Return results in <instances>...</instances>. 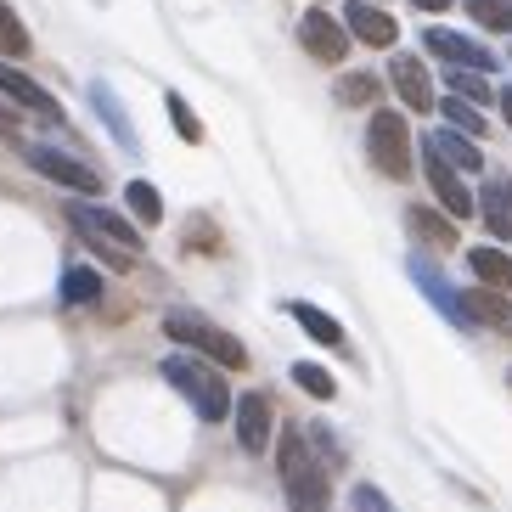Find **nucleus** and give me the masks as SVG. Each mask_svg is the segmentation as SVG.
<instances>
[{
	"label": "nucleus",
	"instance_id": "nucleus-1",
	"mask_svg": "<svg viewBox=\"0 0 512 512\" xmlns=\"http://www.w3.org/2000/svg\"><path fill=\"white\" fill-rule=\"evenodd\" d=\"M158 372H164V383L181 394L203 422H226L231 417V389H226V377H220V366L197 361V355H169Z\"/></svg>",
	"mask_w": 512,
	"mask_h": 512
},
{
	"label": "nucleus",
	"instance_id": "nucleus-25",
	"mask_svg": "<svg viewBox=\"0 0 512 512\" xmlns=\"http://www.w3.org/2000/svg\"><path fill=\"white\" fill-rule=\"evenodd\" d=\"M164 107H169V124H175V130H181V141H203V124H197V113H192V102H186L181 91H169L164 96Z\"/></svg>",
	"mask_w": 512,
	"mask_h": 512
},
{
	"label": "nucleus",
	"instance_id": "nucleus-9",
	"mask_svg": "<svg viewBox=\"0 0 512 512\" xmlns=\"http://www.w3.org/2000/svg\"><path fill=\"white\" fill-rule=\"evenodd\" d=\"M422 169H428V186H434V197L445 203V214H451V220H467V214H473V192H467L462 175H456L428 141H422Z\"/></svg>",
	"mask_w": 512,
	"mask_h": 512
},
{
	"label": "nucleus",
	"instance_id": "nucleus-12",
	"mask_svg": "<svg viewBox=\"0 0 512 512\" xmlns=\"http://www.w3.org/2000/svg\"><path fill=\"white\" fill-rule=\"evenodd\" d=\"M344 29L355 34V40H366V46H394V34H400V23H394L383 6H372V0H349V12H344Z\"/></svg>",
	"mask_w": 512,
	"mask_h": 512
},
{
	"label": "nucleus",
	"instance_id": "nucleus-14",
	"mask_svg": "<svg viewBox=\"0 0 512 512\" xmlns=\"http://www.w3.org/2000/svg\"><path fill=\"white\" fill-rule=\"evenodd\" d=\"M389 79H394V91H400V102H406L411 113H434V85H428V68H422L417 57H394Z\"/></svg>",
	"mask_w": 512,
	"mask_h": 512
},
{
	"label": "nucleus",
	"instance_id": "nucleus-34",
	"mask_svg": "<svg viewBox=\"0 0 512 512\" xmlns=\"http://www.w3.org/2000/svg\"><path fill=\"white\" fill-rule=\"evenodd\" d=\"M411 6H422V12H445L451 0H411Z\"/></svg>",
	"mask_w": 512,
	"mask_h": 512
},
{
	"label": "nucleus",
	"instance_id": "nucleus-24",
	"mask_svg": "<svg viewBox=\"0 0 512 512\" xmlns=\"http://www.w3.org/2000/svg\"><path fill=\"white\" fill-rule=\"evenodd\" d=\"M0 57H29V29L6 0H0Z\"/></svg>",
	"mask_w": 512,
	"mask_h": 512
},
{
	"label": "nucleus",
	"instance_id": "nucleus-32",
	"mask_svg": "<svg viewBox=\"0 0 512 512\" xmlns=\"http://www.w3.org/2000/svg\"><path fill=\"white\" fill-rule=\"evenodd\" d=\"M0 136H17V119L6 113V107H0Z\"/></svg>",
	"mask_w": 512,
	"mask_h": 512
},
{
	"label": "nucleus",
	"instance_id": "nucleus-11",
	"mask_svg": "<svg viewBox=\"0 0 512 512\" xmlns=\"http://www.w3.org/2000/svg\"><path fill=\"white\" fill-rule=\"evenodd\" d=\"M0 96H12L17 107H29V113H40L46 124H62V107H57V96L51 91H40L29 74H17L12 62H0Z\"/></svg>",
	"mask_w": 512,
	"mask_h": 512
},
{
	"label": "nucleus",
	"instance_id": "nucleus-17",
	"mask_svg": "<svg viewBox=\"0 0 512 512\" xmlns=\"http://www.w3.org/2000/svg\"><path fill=\"white\" fill-rule=\"evenodd\" d=\"M287 316L299 321V327L310 332V338H316V344H327V349H344V327H338V321H332L327 310H316V304L293 299V304H287Z\"/></svg>",
	"mask_w": 512,
	"mask_h": 512
},
{
	"label": "nucleus",
	"instance_id": "nucleus-30",
	"mask_svg": "<svg viewBox=\"0 0 512 512\" xmlns=\"http://www.w3.org/2000/svg\"><path fill=\"white\" fill-rule=\"evenodd\" d=\"M451 91H456V102H467V107H473V102H490V85H484V74H467V68H456V74H451Z\"/></svg>",
	"mask_w": 512,
	"mask_h": 512
},
{
	"label": "nucleus",
	"instance_id": "nucleus-5",
	"mask_svg": "<svg viewBox=\"0 0 512 512\" xmlns=\"http://www.w3.org/2000/svg\"><path fill=\"white\" fill-rule=\"evenodd\" d=\"M366 152H372V164L389 175V181H406L411 175V130L400 113H372L366 124Z\"/></svg>",
	"mask_w": 512,
	"mask_h": 512
},
{
	"label": "nucleus",
	"instance_id": "nucleus-19",
	"mask_svg": "<svg viewBox=\"0 0 512 512\" xmlns=\"http://www.w3.org/2000/svg\"><path fill=\"white\" fill-rule=\"evenodd\" d=\"M428 147L445 158L451 169H484V152H479V141H467V136H456V130H434L428 136Z\"/></svg>",
	"mask_w": 512,
	"mask_h": 512
},
{
	"label": "nucleus",
	"instance_id": "nucleus-26",
	"mask_svg": "<svg viewBox=\"0 0 512 512\" xmlns=\"http://www.w3.org/2000/svg\"><path fill=\"white\" fill-rule=\"evenodd\" d=\"M293 383H299L304 394H316V400H332V394H338V383H332L327 366H310V361L293 366Z\"/></svg>",
	"mask_w": 512,
	"mask_h": 512
},
{
	"label": "nucleus",
	"instance_id": "nucleus-27",
	"mask_svg": "<svg viewBox=\"0 0 512 512\" xmlns=\"http://www.w3.org/2000/svg\"><path fill=\"white\" fill-rule=\"evenodd\" d=\"M467 12L479 17L484 29H496V34L512 29V0H467Z\"/></svg>",
	"mask_w": 512,
	"mask_h": 512
},
{
	"label": "nucleus",
	"instance_id": "nucleus-29",
	"mask_svg": "<svg viewBox=\"0 0 512 512\" xmlns=\"http://www.w3.org/2000/svg\"><path fill=\"white\" fill-rule=\"evenodd\" d=\"M445 119H451V130L456 136H484V119H479V107H467V102H456V96H445Z\"/></svg>",
	"mask_w": 512,
	"mask_h": 512
},
{
	"label": "nucleus",
	"instance_id": "nucleus-22",
	"mask_svg": "<svg viewBox=\"0 0 512 512\" xmlns=\"http://www.w3.org/2000/svg\"><path fill=\"white\" fill-rule=\"evenodd\" d=\"M124 197H130V214H136L141 226H158V220H164V197H158V186H152V181H130V186H124Z\"/></svg>",
	"mask_w": 512,
	"mask_h": 512
},
{
	"label": "nucleus",
	"instance_id": "nucleus-13",
	"mask_svg": "<svg viewBox=\"0 0 512 512\" xmlns=\"http://www.w3.org/2000/svg\"><path fill=\"white\" fill-rule=\"evenodd\" d=\"M271 400H265V394H242L237 400V445L242 451H265V445H271Z\"/></svg>",
	"mask_w": 512,
	"mask_h": 512
},
{
	"label": "nucleus",
	"instance_id": "nucleus-23",
	"mask_svg": "<svg viewBox=\"0 0 512 512\" xmlns=\"http://www.w3.org/2000/svg\"><path fill=\"white\" fill-rule=\"evenodd\" d=\"M96 299H102V276L91 265H74L62 276V304H96Z\"/></svg>",
	"mask_w": 512,
	"mask_h": 512
},
{
	"label": "nucleus",
	"instance_id": "nucleus-18",
	"mask_svg": "<svg viewBox=\"0 0 512 512\" xmlns=\"http://www.w3.org/2000/svg\"><path fill=\"white\" fill-rule=\"evenodd\" d=\"M467 265H473V276H479L490 293H512V259L501 254V248H473Z\"/></svg>",
	"mask_w": 512,
	"mask_h": 512
},
{
	"label": "nucleus",
	"instance_id": "nucleus-4",
	"mask_svg": "<svg viewBox=\"0 0 512 512\" xmlns=\"http://www.w3.org/2000/svg\"><path fill=\"white\" fill-rule=\"evenodd\" d=\"M164 332L175 338V344L197 349L209 366H226V372H242V366H248V349H242L231 332H220L214 321H203L197 310H169V316H164Z\"/></svg>",
	"mask_w": 512,
	"mask_h": 512
},
{
	"label": "nucleus",
	"instance_id": "nucleus-10",
	"mask_svg": "<svg viewBox=\"0 0 512 512\" xmlns=\"http://www.w3.org/2000/svg\"><path fill=\"white\" fill-rule=\"evenodd\" d=\"M299 46L310 51L316 62H344L349 34H344V23H338V17H327V12H304V23H299Z\"/></svg>",
	"mask_w": 512,
	"mask_h": 512
},
{
	"label": "nucleus",
	"instance_id": "nucleus-3",
	"mask_svg": "<svg viewBox=\"0 0 512 512\" xmlns=\"http://www.w3.org/2000/svg\"><path fill=\"white\" fill-rule=\"evenodd\" d=\"M276 467H282V490L299 512H327V467L310 451V434L304 428H287L282 451H276Z\"/></svg>",
	"mask_w": 512,
	"mask_h": 512
},
{
	"label": "nucleus",
	"instance_id": "nucleus-15",
	"mask_svg": "<svg viewBox=\"0 0 512 512\" xmlns=\"http://www.w3.org/2000/svg\"><path fill=\"white\" fill-rule=\"evenodd\" d=\"M473 209L484 214V226L496 231V237H512V175H490Z\"/></svg>",
	"mask_w": 512,
	"mask_h": 512
},
{
	"label": "nucleus",
	"instance_id": "nucleus-16",
	"mask_svg": "<svg viewBox=\"0 0 512 512\" xmlns=\"http://www.w3.org/2000/svg\"><path fill=\"white\" fill-rule=\"evenodd\" d=\"M91 107L102 113V124L113 130V141H119L124 152H141V136H136V124L124 119V107L119 96H113V85H102V79H91Z\"/></svg>",
	"mask_w": 512,
	"mask_h": 512
},
{
	"label": "nucleus",
	"instance_id": "nucleus-21",
	"mask_svg": "<svg viewBox=\"0 0 512 512\" xmlns=\"http://www.w3.org/2000/svg\"><path fill=\"white\" fill-rule=\"evenodd\" d=\"M406 226L417 231L422 242H434V248H451V242H456V226H451V220H439L434 209H406Z\"/></svg>",
	"mask_w": 512,
	"mask_h": 512
},
{
	"label": "nucleus",
	"instance_id": "nucleus-8",
	"mask_svg": "<svg viewBox=\"0 0 512 512\" xmlns=\"http://www.w3.org/2000/svg\"><path fill=\"white\" fill-rule=\"evenodd\" d=\"M422 46L434 51V57H445L451 68H467V74H490V68H496V57H490L479 40H467V34H456V29H428Z\"/></svg>",
	"mask_w": 512,
	"mask_h": 512
},
{
	"label": "nucleus",
	"instance_id": "nucleus-6",
	"mask_svg": "<svg viewBox=\"0 0 512 512\" xmlns=\"http://www.w3.org/2000/svg\"><path fill=\"white\" fill-rule=\"evenodd\" d=\"M23 158H29V164L46 175V181L68 186V192H85V197L102 192V175H96L85 158H68V152H57V147H23Z\"/></svg>",
	"mask_w": 512,
	"mask_h": 512
},
{
	"label": "nucleus",
	"instance_id": "nucleus-31",
	"mask_svg": "<svg viewBox=\"0 0 512 512\" xmlns=\"http://www.w3.org/2000/svg\"><path fill=\"white\" fill-rule=\"evenodd\" d=\"M349 507H355V512H394L389 496H383L377 484H355V501H349Z\"/></svg>",
	"mask_w": 512,
	"mask_h": 512
},
{
	"label": "nucleus",
	"instance_id": "nucleus-33",
	"mask_svg": "<svg viewBox=\"0 0 512 512\" xmlns=\"http://www.w3.org/2000/svg\"><path fill=\"white\" fill-rule=\"evenodd\" d=\"M496 102H501V119H507V124H512V85H507V91H501V96H496Z\"/></svg>",
	"mask_w": 512,
	"mask_h": 512
},
{
	"label": "nucleus",
	"instance_id": "nucleus-7",
	"mask_svg": "<svg viewBox=\"0 0 512 512\" xmlns=\"http://www.w3.org/2000/svg\"><path fill=\"white\" fill-rule=\"evenodd\" d=\"M411 282L422 287V299L434 304L439 316L451 321V327H462V332H473V316H467V304H462V293H456L451 282H445V276L434 271V265H428V259H411Z\"/></svg>",
	"mask_w": 512,
	"mask_h": 512
},
{
	"label": "nucleus",
	"instance_id": "nucleus-20",
	"mask_svg": "<svg viewBox=\"0 0 512 512\" xmlns=\"http://www.w3.org/2000/svg\"><path fill=\"white\" fill-rule=\"evenodd\" d=\"M467 316H473V327L479 321H490V327H512V304H507V293H490V287H473L467 293Z\"/></svg>",
	"mask_w": 512,
	"mask_h": 512
},
{
	"label": "nucleus",
	"instance_id": "nucleus-28",
	"mask_svg": "<svg viewBox=\"0 0 512 512\" xmlns=\"http://www.w3.org/2000/svg\"><path fill=\"white\" fill-rule=\"evenodd\" d=\"M338 102H344V107H372V102H377V79H372V74L338 79Z\"/></svg>",
	"mask_w": 512,
	"mask_h": 512
},
{
	"label": "nucleus",
	"instance_id": "nucleus-2",
	"mask_svg": "<svg viewBox=\"0 0 512 512\" xmlns=\"http://www.w3.org/2000/svg\"><path fill=\"white\" fill-rule=\"evenodd\" d=\"M68 226L91 242L107 265H119V271H130V265L141 259V231L130 226L124 214L102 209V203H74V209H68Z\"/></svg>",
	"mask_w": 512,
	"mask_h": 512
}]
</instances>
